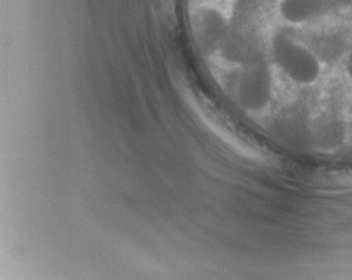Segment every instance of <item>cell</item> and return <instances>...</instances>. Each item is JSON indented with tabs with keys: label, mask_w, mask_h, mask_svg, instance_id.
Here are the masks:
<instances>
[{
	"label": "cell",
	"mask_w": 352,
	"mask_h": 280,
	"mask_svg": "<svg viewBox=\"0 0 352 280\" xmlns=\"http://www.w3.org/2000/svg\"><path fill=\"white\" fill-rule=\"evenodd\" d=\"M272 93L270 68L258 56L248 62L247 69L241 78L239 87L241 102L250 110L261 111L270 105Z\"/></svg>",
	"instance_id": "cell-2"
},
{
	"label": "cell",
	"mask_w": 352,
	"mask_h": 280,
	"mask_svg": "<svg viewBox=\"0 0 352 280\" xmlns=\"http://www.w3.org/2000/svg\"><path fill=\"white\" fill-rule=\"evenodd\" d=\"M339 0H279L278 12L290 25H303L324 15Z\"/></svg>",
	"instance_id": "cell-3"
},
{
	"label": "cell",
	"mask_w": 352,
	"mask_h": 280,
	"mask_svg": "<svg viewBox=\"0 0 352 280\" xmlns=\"http://www.w3.org/2000/svg\"><path fill=\"white\" fill-rule=\"evenodd\" d=\"M273 62L285 77L298 85H311L321 75L322 65L314 50L283 32H276L270 41Z\"/></svg>",
	"instance_id": "cell-1"
},
{
	"label": "cell",
	"mask_w": 352,
	"mask_h": 280,
	"mask_svg": "<svg viewBox=\"0 0 352 280\" xmlns=\"http://www.w3.org/2000/svg\"><path fill=\"white\" fill-rule=\"evenodd\" d=\"M346 70L348 76H349V78L352 80V49L349 55H348V58H346Z\"/></svg>",
	"instance_id": "cell-4"
}]
</instances>
